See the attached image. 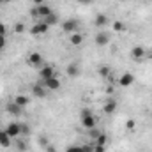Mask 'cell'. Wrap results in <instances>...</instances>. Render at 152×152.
Returning a JSON list of instances; mask_svg holds the SVG:
<instances>
[{"mask_svg":"<svg viewBox=\"0 0 152 152\" xmlns=\"http://www.w3.org/2000/svg\"><path fill=\"white\" fill-rule=\"evenodd\" d=\"M66 152H85L83 151V145H69Z\"/></svg>","mask_w":152,"mask_h":152,"instance_id":"22","label":"cell"},{"mask_svg":"<svg viewBox=\"0 0 152 152\" xmlns=\"http://www.w3.org/2000/svg\"><path fill=\"white\" fill-rule=\"evenodd\" d=\"M0 145L2 147H9L11 145V136L7 134L5 129H0Z\"/></svg>","mask_w":152,"mask_h":152,"instance_id":"13","label":"cell"},{"mask_svg":"<svg viewBox=\"0 0 152 152\" xmlns=\"http://www.w3.org/2000/svg\"><path fill=\"white\" fill-rule=\"evenodd\" d=\"M37 7V18H46L48 14H51L53 11H51V7L48 5V4H42V5H36Z\"/></svg>","mask_w":152,"mask_h":152,"instance_id":"9","label":"cell"},{"mask_svg":"<svg viewBox=\"0 0 152 152\" xmlns=\"http://www.w3.org/2000/svg\"><path fill=\"white\" fill-rule=\"evenodd\" d=\"M42 4H46L44 0H34V5H42Z\"/></svg>","mask_w":152,"mask_h":152,"instance_id":"35","label":"cell"},{"mask_svg":"<svg viewBox=\"0 0 152 152\" xmlns=\"http://www.w3.org/2000/svg\"><path fill=\"white\" fill-rule=\"evenodd\" d=\"M88 134H90V136H92V138H97V136H99V134H101V131H97V129H96V127H92V129H88Z\"/></svg>","mask_w":152,"mask_h":152,"instance_id":"26","label":"cell"},{"mask_svg":"<svg viewBox=\"0 0 152 152\" xmlns=\"http://www.w3.org/2000/svg\"><path fill=\"white\" fill-rule=\"evenodd\" d=\"M42 83H44V88L46 90H58L60 88V81H58L57 76H53V78H50V80H46Z\"/></svg>","mask_w":152,"mask_h":152,"instance_id":"3","label":"cell"},{"mask_svg":"<svg viewBox=\"0 0 152 152\" xmlns=\"http://www.w3.org/2000/svg\"><path fill=\"white\" fill-rule=\"evenodd\" d=\"M99 75L103 76V78H108V76H110V67H106V66L99 67Z\"/></svg>","mask_w":152,"mask_h":152,"instance_id":"24","label":"cell"},{"mask_svg":"<svg viewBox=\"0 0 152 152\" xmlns=\"http://www.w3.org/2000/svg\"><path fill=\"white\" fill-rule=\"evenodd\" d=\"M0 36H5V25L0 23Z\"/></svg>","mask_w":152,"mask_h":152,"instance_id":"34","label":"cell"},{"mask_svg":"<svg viewBox=\"0 0 152 152\" xmlns=\"http://www.w3.org/2000/svg\"><path fill=\"white\" fill-rule=\"evenodd\" d=\"M133 83H134V76L131 75V73H124L118 78V85L120 87H131Z\"/></svg>","mask_w":152,"mask_h":152,"instance_id":"4","label":"cell"},{"mask_svg":"<svg viewBox=\"0 0 152 152\" xmlns=\"http://www.w3.org/2000/svg\"><path fill=\"white\" fill-rule=\"evenodd\" d=\"M14 30H16V32H18V34H21V32H23V30H25V27H23V25H21V23H18V25H16V27H14Z\"/></svg>","mask_w":152,"mask_h":152,"instance_id":"31","label":"cell"},{"mask_svg":"<svg viewBox=\"0 0 152 152\" xmlns=\"http://www.w3.org/2000/svg\"><path fill=\"white\" fill-rule=\"evenodd\" d=\"M88 115H92V112H90L88 108H85V110H81V113H80V117L83 118V117H88Z\"/></svg>","mask_w":152,"mask_h":152,"instance_id":"30","label":"cell"},{"mask_svg":"<svg viewBox=\"0 0 152 152\" xmlns=\"http://www.w3.org/2000/svg\"><path fill=\"white\" fill-rule=\"evenodd\" d=\"M76 2H80V4H90L92 0H76Z\"/></svg>","mask_w":152,"mask_h":152,"instance_id":"37","label":"cell"},{"mask_svg":"<svg viewBox=\"0 0 152 152\" xmlns=\"http://www.w3.org/2000/svg\"><path fill=\"white\" fill-rule=\"evenodd\" d=\"M96 25L97 27H106L108 25V16L106 14H97L96 16Z\"/></svg>","mask_w":152,"mask_h":152,"instance_id":"20","label":"cell"},{"mask_svg":"<svg viewBox=\"0 0 152 152\" xmlns=\"http://www.w3.org/2000/svg\"><path fill=\"white\" fill-rule=\"evenodd\" d=\"M46 152H55V149H53L51 145H48V147H46Z\"/></svg>","mask_w":152,"mask_h":152,"instance_id":"36","label":"cell"},{"mask_svg":"<svg viewBox=\"0 0 152 152\" xmlns=\"http://www.w3.org/2000/svg\"><path fill=\"white\" fill-rule=\"evenodd\" d=\"M126 127H127V129H134V127H136V122H134L133 118H129V120L126 122Z\"/></svg>","mask_w":152,"mask_h":152,"instance_id":"27","label":"cell"},{"mask_svg":"<svg viewBox=\"0 0 152 152\" xmlns=\"http://www.w3.org/2000/svg\"><path fill=\"white\" fill-rule=\"evenodd\" d=\"M32 94H34L36 97H44V96H46L44 85H32Z\"/></svg>","mask_w":152,"mask_h":152,"instance_id":"14","label":"cell"},{"mask_svg":"<svg viewBox=\"0 0 152 152\" xmlns=\"http://www.w3.org/2000/svg\"><path fill=\"white\" fill-rule=\"evenodd\" d=\"M5 110H7V113H11V115H14V117H18V115L21 113V108L12 101V103H9L7 106H5Z\"/></svg>","mask_w":152,"mask_h":152,"instance_id":"12","label":"cell"},{"mask_svg":"<svg viewBox=\"0 0 152 152\" xmlns=\"http://www.w3.org/2000/svg\"><path fill=\"white\" fill-rule=\"evenodd\" d=\"M94 152H106L104 145H94Z\"/></svg>","mask_w":152,"mask_h":152,"instance_id":"28","label":"cell"},{"mask_svg":"<svg viewBox=\"0 0 152 152\" xmlns=\"http://www.w3.org/2000/svg\"><path fill=\"white\" fill-rule=\"evenodd\" d=\"M67 76H71V78L80 76V67L76 66V62H73V64H69V66H67Z\"/></svg>","mask_w":152,"mask_h":152,"instance_id":"16","label":"cell"},{"mask_svg":"<svg viewBox=\"0 0 152 152\" xmlns=\"http://www.w3.org/2000/svg\"><path fill=\"white\" fill-rule=\"evenodd\" d=\"M14 103H16L20 108H25V106H27L30 101H28V97H27V96H21V94H18V96L14 97Z\"/></svg>","mask_w":152,"mask_h":152,"instance_id":"15","label":"cell"},{"mask_svg":"<svg viewBox=\"0 0 152 152\" xmlns=\"http://www.w3.org/2000/svg\"><path fill=\"white\" fill-rule=\"evenodd\" d=\"M117 110V101L115 99H108L106 103H104V106H103V112L106 115H112Z\"/></svg>","mask_w":152,"mask_h":152,"instance_id":"10","label":"cell"},{"mask_svg":"<svg viewBox=\"0 0 152 152\" xmlns=\"http://www.w3.org/2000/svg\"><path fill=\"white\" fill-rule=\"evenodd\" d=\"M0 57H2V50H0Z\"/></svg>","mask_w":152,"mask_h":152,"instance_id":"39","label":"cell"},{"mask_svg":"<svg viewBox=\"0 0 152 152\" xmlns=\"http://www.w3.org/2000/svg\"><path fill=\"white\" fill-rule=\"evenodd\" d=\"M143 55H145L143 46H134V48L131 50V57H133V58H142Z\"/></svg>","mask_w":152,"mask_h":152,"instance_id":"18","label":"cell"},{"mask_svg":"<svg viewBox=\"0 0 152 152\" xmlns=\"http://www.w3.org/2000/svg\"><path fill=\"white\" fill-rule=\"evenodd\" d=\"M27 62H28V66H32V67H39V66H42V57H41L39 53H30L28 58H27Z\"/></svg>","mask_w":152,"mask_h":152,"instance_id":"6","label":"cell"},{"mask_svg":"<svg viewBox=\"0 0 152 152\" xmlns=\"http://www.w3.org/2000/svg\"><path fill=\"white\" fill-rule=\"evenodd\" d=\"M113 30H117V32L124 30V23H122V21H115L113 23Z\"/></svg>","mask_w":152,"mask_h":152,"instance_id":"25","label":"cell"},{"mask_svg":"<svg viewBox=\"0 0 152 152\" xmlns=\"http://www.w3.org/2000/svg\"><path fill=\"white\" fill-rule=\"evenodd\" d=\"M20 133H21V134H28V133H30V127H28V124H25V122H20Z\"/></svg>","mask_w":152,"mask_h":152,"instance_id":"23","label":"cell"},{"mask_svg":"<svg viewBox=\"0 0 152 152\" xmlns=\"http://www.w3.org/2000/svg\"><path fill=\"white\" fill-rule=\"evenodd\" d=\"M18 149H20V151H25V149H27L25 142H18Z\"/></svg>","mask_w":152,"mask_h":152,"instance_id":"33","label":"cell"},{"mask_svg":"<svg viewBox=\"0 0 152 152\" xmlns=\"http://www.w3.org/2000/svg\"><path fill=\"white\" fill-rule=\"evenodd\" d=\"M58 21V16L55 14V12H51V14H48L46 18H42V23H46L48 27H51V25H55Z\"/></svg>","mask_w":152,"mask_h":152,"instance_id":"17","label":"cell"},{"mask_svg":"<svg viewBox=\"0 0 152 152\" xmlns=\"http://www.w3.org/2000/svg\"><path fill=\"white\" fill-rule=\"evenodd\" d=\"M30 16L37 18V7H32V9H30Z\"/></svg>","mask_w":152,"mask_h":152,"instance_id":"32","label":"cell"},{"mask_svg":"<svg viewBox=\"0 0 152 152\" xmlns=\"http://www.w3.org/2000/svg\"><path fill=\"white\" fill-rule=\"evenodd\" d=\"M88 152H94V149H92V151H88Z\"/></svg>","mask_w":152,"mask_h":152,"instance_id":"40","label":"cell"},{"mask_svg":"<svg viewBox=\"0 0 152 152\" xmlns=\"http://www.w3.org/2000/svg\"><path fill=\"white\" fill-rule=\"evenodd\" d=\"M69 41H71V44H73V46H80V44L83 42V36H81V34H78V32H75V34H71Z\"/></svg>","mask_w":152,"mask_h":152,"instance_id":"19","label":"cell"},{"mask_svg":"<svg viewBox=\"0 0 152 152\" xmlns=\"http://www.w3.org/2000/svg\"><path fill=\"white\" fill-rule=\"evenodd\" d=\"M48 28H50V27H48L46 23H42V21H41V23H36V25L30 28V32H32L34 36H42V34H46V32H48Z\"/></svg>","mask_w":152,"mask_h":152,"instance_id":"5","label":"cell"},{"mask_svg":"<svg viewBox=\"0 0 152 152\" xmlns=\"http://www.w3.org/2000/svg\"><path fill=\"white\" fill-rule=\"evenodd\" d=\"M110 42V34H106V32H97L96 34V44L97 46H106Z\"/></svg>","mask_w":152,"mask_h":152,"instance_id":"7","label":"cell"},{"mask_svg":"<svg viewBox=\"0 0 152 152\" xmlns=\"http://www.w3.org/2000/svg\"><path fill=\"white\" fill-rule=\"evenodd\" d=\"M5 44H7V39H5V36H0V50H4V48H5Z\"/></svg>","mask_w":152,"mask_h":152,"instance_id":"29","label":"cell"},{"mask_svg":"<svg viewBox=\"0 0 152 152\" xmlns=\"http://www.w3.org/2000/svg\"><path fill=\"white\" fill-rule=\"evenodd\" d=\"M9 2H12V0H0V4H9Z\"/></svg>","mask_w":152,"mask_h":152,"instance_id":"38","label":"cell"},{"mask_svg":"<svg viewBox=\"0 0 152 152\" xmlns=\"http://www.w3.org/2000/svg\"><path fill=\"white\" fill-rule=\"evenodd\" d=\"M5 131H7V134L11 136V138H18L21 133H20V122H11L7 127H5Z\"/></svg>","mask_w":152,"mask_h":152,"instance_id":"2","label":"cell"},{"mask_svg":"<svg viewBox=\"0 0 152 152\" xmlns=\"http://www.w3.org/2000/svg\"><path fill=\"white\" fill-rule=\"evenodd\" d=\"M39 76H41V80H42V81H46V80H50V78H53V76H55V71H53V67L44 66V67L41 69Z\"/></svg>","mask_w":152,"mask_h":152,"instance_id":"8","label":"cell"},{"mask_svg":"<svg viewBox=\"0 0 152 152\" xmlns=\"http://www.w3.org/2000/svg\"><path fill=\"white\" fill-rule=\"evenodd\" d=\"M78 27H80V21L75 20V18H69V20H66V21L62 23V30L67 32V34H75V32H78Z\"/></svg>","mask_w":152,"mask_h":152,"instance_id":"1","label":"cell"},{"mask_svg":"<svg viewBox=\"0 0 152 152\" xmlns=\"http://www.w3.org/2000/svg\"><path fill=\"white\" fill-rule=\"evenodd\" d=\"M106 142H108V136H106L104 133H101V134L96 138V145H106Z\"/></svg>","mask_w":152,"mask_h":152,"instance_id":"21","label":"cell"},{"mask_svg":"<svg viewBox=\"0 0 152 152\" xmlns=\"http://www.w3.org/2000/svg\"><path fill=\"white\" fill-rule=\"evenodd\" d=\"M81 124H83V127H87V129H92V127H96V117H94V115L83 117V118H81Z\"/></svg>","mask_w":152,"mask_h":152,"instance_id":"11","label":"cell"}]
</instances>
